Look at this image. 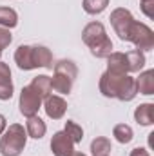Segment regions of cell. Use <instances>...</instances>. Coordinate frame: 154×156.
Returning a JSON list of instances; mask_svg holds the SVG:
<instances>
[{
  "mask_svg": "<svg viewBox=\"0 0 154 156\" xmlns=\"http://www.w3.org/2000/svg\"><path fill=\"white\" fill-rule=\"evenodd\" d=\"M100 93L107 98H118L121 102H131L138 94L136 78L129 75H114L105 71L100 76Z\"/></svg>",
  "mask_w": 154,
  "mask_h": 156,
  "instance_id": "obj_1",
  "label": "cell"
},
{
  "mask_svg": "<svg viewBox=\"0 0 154 156\" xmlns=\"http://www.w3.org/2000/svg\"><path fill=\"white\" fill-rule=\"evenodd\" d=\"M82 38L91 49V55L96 58H107L113 53V42L107 37V31L102 22H91L83 27Z\"/></svg>",
  "mask_w": 154,
  "mask_h": 156,
  "instance_id": "obj_2",
  "label": "cell"
},
{
  "mask_svg": "<svg viewBox=\"0 0 154 156\" xmlns=\"http://www.w3.org/2000/svg\"><path fill=\"white\" fill-rule=\"evenodd\" d=\"M54 75L51 78V89L60 94H69L78 76V67L73 60H60L54 66Z\"/></svg>",
  "mask_w": 154,
  "mask_h": 156,
  "instance_id": "obj_3",
  "label": "cell"
},
{
  "mask_svg": "<svg viewBox=\"0 0 154 156\" xmlns=\"http://www.w3.org/2000/svg\"><path fill=\"white\" fill-rule=\"evenodd\" d=\"M27 142V133L24 129V125L20 123H11L2 138H0V154L2 156H18Z\"/></svg>",
  "mask_w": 154,
  "mask_h": 156,
  "instance_id": "obj_4",
  "label": "cell"
},
{
  "mask_svg": "<svg viewBox=\"0 0 154 156\" xmlns=\"http://www.w3.org/2000/svg\"><path fill=\"white\" fill-rule=\"evenodd\" d=\"M109 20H111V26L116 31L118 38L123 40V42H131L132 31L136 27V22H138V20H134L132 13L129 9H125V7H118V9H114L111 13Z\"/></svg>",
  "mask_w": 154,
  "mask_h": 156,
  "instance_id": "obj_5",
  "label": "cell"
},
{
  "mask_svg": "<svg viewBox=\"0 0 154 156\" xmlns=\"http://www.w3.org/2000/svg\"><path fill=\"white\" fill-rule=\"evenodd\" d=\"M42 102H44V98L40 96L35 89H31V85L22 87L18 107H20V113H22L26 118L35 116V115L38 113V109L42 107Z\"/></svg>",
  "mask_w": 154,
  "mask_h": 156,
  "instance_id": "obj_6",
  "label": "cell"
},
{
  "mask_svg": "<svg viewBox=\"0 0 154 156\" xmlns=\"http://www.w3.org/2000/svg\"><path fill=\"white\" fill-rule=\"evenodd\" d=\"M131 42L136 45L138 51H152L154 49V31L142 22H136V27L132 31Z\"/></svg>",
  "mask_w": 154,
  "mask_h": 156,
  "instance_id": "obj_7",
  "label": "cell"
},
{
  "mask_svg": "<svg viewBox=\"0 0 154 156\" xmlns=\"http://www.w3.org/2000/svg\"><path fill=\"white\" fill-rule=\"evenodd\" d=\"M51 151L54 156H69L75 151V144L65 134V131H58L51 138Z\"/></svg>",
  "mask_w": 154,
  "mask_h": 156,
  "instance_id": "obj_8",
  "label": "cell"
},
{
  "mask_svg": "<svg viewBox=\"0 0 154 156\" xmlns=\"http://www.w3.org/2000/svg\"><path fill=\"white\" fill-rule=\"evenodd\" d=\"M44 109H45V115L51 120H60V118H64L65 111H67V102L62 96L49 94L44 100Z\"/></svg>",
  "mask_w": 154,
  "mask_h": 156,
  "instance_id": "obj_9",
  "label": "cell"
},
{
  "mask_svg": "<svg viewBox=\"0 0 154 156\" xmlns=\"http://www.w3.org/2000/svg\"><path fill=\"white\" fill-rule=\"evenodd\" d=\"M15 62H16L18 69H22V71L37 69L35 58H33V45H18V49L15 51Z\"/></svg>",
  "mask_w": 154,
  "mask_h": 156,
  "instance_id": "obj_10",
  "label": "cell"
},
{
  "mask_svg": "<svg viewBox=\"0 0 154 156\" xmlns=\"http://www.w3.org/2000/svg\"><path fill=\"white\" fill-rule=\"evenodd\" d=\"M107 71L114 75H129V64L125 53H111L107 56Z\"/></svg>",
  "mask_w": 154,
  "mask_h": 156,
  "instance_id": "obj_11",
  "label": "cell"
},
{
  "mask_svg": "<svg viewBox=\"0 0 154 156\" xmlns=\"http://www.w3.org/2000/svg\"><path fill=\"white\" fill-rule=\"evenodd\" d=\"M13 96V80L11 69L5 62L0 60V100H9Z\"/></svg>",
  "mask_w": 154,
  "mask_h": 156,
  "instance_id": "obj_12",
  "label": "cell"
},
{
  "mask_svg": "<svg viewBox=\"0 0 154 156\" xmlns=\"http://www.w3.org/2000/svg\"><path fill=\"white\" fill-rule=\"evenodd\" d=\"M33 58H35V67H45L53 69V53L45 45H33Z\"/></svg>",
  "mask_w": 154,
  "mask_h": 156,
  "instance_id": "obj_13",
  "label": "cell"
},
{
  "mask_svg": "<svg viewBox=\"0 0 154 156\" xmlns=\"http://www.w3.org/2000/svg\"><path fill=\"white\" fill-rule=\"evenodd\" d=\"M136 87L140 94H147V96L154 94V69L140 73V76L136 78Z\"/></svg>",
  "mask_w": 154,
  "mask_h": 156,
  "instance_id": "obj_14",
  "label": "cell"
},
{
  "mask_svg": "<svg viewBox=\"0 0 154 156\" xmlns=\"http://www.w3.org/2000/svg\"><path fill=\"white\" fill-rule=\"evenodd\" d=\"M45 131H47V125H45V122H44L40 116H37V115H35V116H29V118H27V123H26V133H27L31 138H35V140L44 138Z\"/></svg>",
  "mask_w": 154,
  "mask_h": 156,
  "instance_id": "obj_15",
  "label": "cell"
},
{
  "mask_svg": "<svg viewBox=\"0 0 154 156\" xmlns=\"http://www.w3.org/2000/svg\"><path fill=\"white\" fill-rule=\"evenodd\" d=\"M134 120L140 125H151L154 122V104H142L134 111Z\"/></svg>",
  "mask_w": 154,
  "mask_h": 156,
  "instance_id": "obj_16",
  "label": "cell"
},
{
  "mask_svg": "<svg viewBox=\"0 0 154 156\" xmlns=\"http://www.w3.org/2000/svg\"><path fill=\"white\" fill-rule=\"evenodd\" d=\"M125 56H127V64H129V73H138V71L143 69V66H145V55H143V51L134 49V51L125 53Z\"/></svg>",
  "mask_w": 154,
  "mask_h": 156,
  "instance_id": "obj_17",
  "label": "cell"
},
{
  "mask_svg": "<svg viewBox=\"0 0 154 156\" xmlns=\"http://www.w3.org/2000/svg\"><path fill=\"white\" fill-rule=\"evenodd\" d=\"M29 85H31V89H35V91L38 93L44 100H45V98L51 94V91H53V89H51V78L45 76V75H38V76H35Z\"/></svg>",
  "mask_w": 154,
  "mask_h": 156,
  "instance_id": "obj_18",
  "label": "cell"
},
{
  "mask_svg": "<svg viewBox=\"0 0 154 156\" xmlns=\"http://www.w3.org/2000/svg\"><path fill=\"white\" fill-rule=\"evenodd\" d=\"M111 140L105 136H98L91 142V153L93 156H109L111 153Z\"/></svg>",
  "mask_w": 154,
  "mask_h": 156,
  "instance_id": "obj_19",
  "label": "cell"
},
{
  "mask_svg": "<svg viewBox=\"0 0 154 156\" xmlns=\"http://www.w3.org/2000/svg\"><path fill=\"white\" fill-rule=\"evenodd\" d=\"M16 24H18L16 11L11 7H0V27L11 29V27H16Z\"/></svg>",
  "mask_w": 154,
  "mask_h": 156,
  "instance_id": "obj_20",
  "label": "cell"
},
{
  "mask_svg": "<svg viewBox=\"0 0 154 156\" xmlns=\"http://www.w3.org/2000/svg\"><path fill=\"white\" fill-rule=\"evenodd\" d=\"M113 136L120 144H129L132 138H134V133H132V127L127 125V123H118L114 129H113Z\"/></svg>",
  "mask_w": 154,
  "mask_h": 156,
  "instance_id": "obj_21",
  "label": "cell"
},
{
  "mask_svg": "<svg viewBox=\"0 0 154 156\" xmlns=\"http://www.w3.org/2000/svg\"><path fill=\"white\" fill-rule=\"evenodd\" d=\"M64 131H65V134L73 140V144H80V142L83 140V129L78 125L76 122H73V120H67V122H65Z\"/></svg>",
  "mask_w": 154,
  "mask_h": 156,
  "instance_id": "obj_22",
  "label": "cell"
},
{
  "mask_svg": "<svg viewBox=\"0 0 154 156\" xmlns=\"http://www.w3.org/2000/svg\"><path fill=\"white\" fill-rule=\"evenodd\" d=\"M109 5V0H83V11L87 15H100Z\"/></svg>",
  "mask_w": 154,
  "mask_h": 156,
  "instance_id": "obj_23",
  "label": "cell"
},
{
  "mask_svg": "<svg viewBox=\"0 0 154 156\" xmlns=\"http://www.w3.org/2000/svg\"><path fill=\"white\" fill-rule=\"evenodd\" d=\"M11 40H13V37H11V33H9V29H5V27H0V49L4 51L9 44H11Z\"/></svg>",
  "mask_w": 154,
  "mask_h": 156,
  "instance_id": "obj_24",
  "label": "cell"
},
{
  "mask_svg": "<svg viewBox=\"0 0 154 156\" xmlns=\"http://www.w3.org/2000/svg\"><path fill=\"white\" fill-rule=\"evenodd\" d=\"M142 11L145 13V16L154 18V0H142Z\"/></svg>",
  "mask_w": 154,
  "mask_h": 156,
  "instance_id": "obj_25",
  "label": "cell"
},
{
  "mask_svg": "<svg viewBox=\"0 0 154 156\" xmlns=\"http://www.w3.org/2000/svg\"><path fill=\"white\" fill-rule=\"evenodd\" d=\"M131 156H151V154H149L147 149H143V147H136V149L131 151Z\"/></svg>",
  "mask_w": 154,
  "mask_h": 156,
  "instance_id": "obj_26",
  "label": "cell"
},
{
  "mask_svg": "<svg viewBox=\"0 0 154 156\" xmlns=\"http://www.w3.org/2000/svg\"><path fill=\"white\" fill-rule=\"evenodd\" d=\"M7 129V122H5V116L4 115H0V136L4 134V131Z\"/></svg>",
  "mask_w": 154,
  "mask_h": 156,
  "instance_id": "obj_27",
  "label": "cell"
},
{
  "mask_svg": "<svg viewBox=\"0 0 154 156\" xmlns=\"http://www.w3.org/2000/svg\"><path fill=\"white\" fill-rule=\"evenodd\" d=\"M69 156H85V154H83V153H76V151H73Z\"/></svg>",
  "mask_w": 154,
  "mask_h": 156,
  "instance_id": "obj_28",
  "label": "cell"
},
{
  "mask_svg": "<svg viewBox=\"0 0 154 156\" xmlns=\"http://www.w3.org/2000/svg\"><path fill=\"white\" fill-rule=\"evenodd\" d=\"M0 56H2V49H0Z\"/></svg>",
  "mask_w": 154,
  "mask_h": 156,
  "instance_id": "obj_29",
  "label": "cell"
}]
</instances>
